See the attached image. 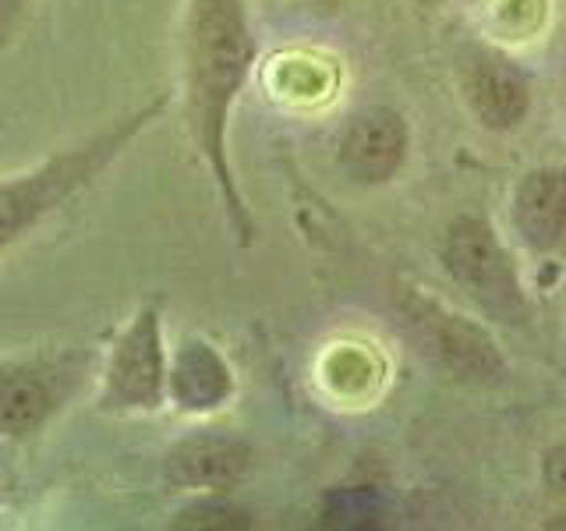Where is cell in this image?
Wrapping results in <instances>:
<instances>
[{"label": "cell", "instance_id": "obj_1", "mask_svg": "<svg viewBox=\"0 0 566 531\" xmlns=\"http://www.w3.org/2000/svg\"><path fill=\"white\" fill-rule=\"evenodd\" d=\"M185 117L195 149L217 181L227 217L241 241H252V217L234 185L227 156V124L248 67L255 61V40L248 29L244 0H188L185 8Z\"/></svg>", "mask_w": 566, "mask_h": 531}, {"label": "cell", "instance_id": "obj_2", "mask_svg": "<svg viewBox=\"0 0 566 531\" xmlns=\"http://www.w3.org/2000/svg\"><path fill=\"white\" fill-rule=\"evenodd\" d=\"M170 96L156 93L135 111L106 121L99 132L82 138L78 146L57 149L40 167H29L14 177H0V256L43 227L53 212L64 209L75 195L99 181V174L128 153L132 142L167 111Z\"/></svg>", "mask_w": 566, "mask_h": 531}, {"label": "cell", "instance_id": "obj_3", "mask_svg": "<svg viewBox=\"0 0 566 531\" xmlns=\"http://www.w3.org/2000/svg\"><path fill=\"white\" fill-rule=\"evenodd\" d=\"M93 351L57 347L0 358V439H32L82 394Z\"/></svg>", "mask_w": 566, "mask_h": 531}, {"label": "cell", "instance_id": "obj_4", "mask_svg": "<svg viewBox=\"0 0 566 531\" xmlns=\"http://www.w3.org/2000/svg\"><path fill=\"white\" fill-rule=\"evenodd\" d=\"M167 397V351L159 333L156 305H142L132 323L117 333L106 354L99 407L114 415L156 412Z\"/></svg>", "mask_w": 566, "mask_h": 531}, {"label": "cell", "instance_id": "obj_5", "mask_svg": "<svg viewBox=\"0 0 566 531\" xmlns=\"http://www.w3.org/2000/svg\"><path fill=\"white\" fill-rule=\"evenodd\" d=\"M403 319L421 341L424 354L436 365L453 372L457 379H495L503 372V362L489 336L478 326H471L468 319L439 309L436 301L421 294H407Z\"/></svg>", "mask_w": 566, "mask_h": 531}, {"label": "cell", "instance_id": "obj_6", "mask_svg": "<svg viewBox=\"0 0 566 531\" xmlns=\"http://www.w3.org/2000/svg\"><path fill=\"white\" fill-rule=\"evenodd\" d=\"M442 256H447L450 273L482 298L489 309H495V312L521 309L513 266L482 220H474V217L453 220L447 230V248H442Z\"/></svg>", "mask_w": 566, "mask_h": 531}, {"label": "cell", "instance_id": "obj_7", "mask_svg": "<svg viewBox=\"0 0 566 531\" xmlns=\"http://www.w3.org/2000/svg\"><path fill=\"white\" fill-rule=\"evenodd\" d=\"M248 454L244 439L227 436V433H191L181 442H174L164 460L167 482L177 489H234L244 471H248Z\"/></svg>", "mask_w": 566, "mask_h": 531}, {"label": "cell", "instance_id": "obj_8", "mask_svg": "<svg viewBox=\"0 0 566 531\" xmlns=\"http://www.w3.org/2000/svg\"><path fill=\"white\" fill-rule=\"evenodd\" d=\"M407 149V128L394 111H365L358 114L340 138V164L358 181H386L394 177Z\"/></svg>", "mask_w": 566, "mask_h": 531}, {"label": "cell", "instance_id": "obj_9", "mask_svg": "<svg viewBox=\"0 0 566 531\" xmlns=\"http://www.w3.org/2000/svg\"><path fill=\"white\" fill-rule=\"evenodd\" d=\"M230 389H234L230 368L206 341H185L177 347L174 362L167 365V394L177 407L212 412L230 397Z\"/></svg>", "mask_w": 566, "mask_h": 531}, {"label": "cell", "instance_id": "obj_10", "mask_svg": "<svg viewBox=\"0 0 566 531\" xmlns=\"http://www.w3.org/2000/svg\"><path fill=\"white\" fill-rule=\"evenodd\" d=\"M513 223L531 248H553L566 235V170L527 174L517 199H513Z\"/></svg>", "mask_w": 566, "mask_h": 531}, {"label": "cell", "instance_id": "obj_11", "mask_svg": "<svg viewBox=\"0 0 566 531\" xmlns=\"http://www.w3.org/2000/svg\"><path fill=\"white\" fill-rule=\"evenodd\" d=\"M468 103L485 128L506 132L527 114V82L506 61L485 58L468 75Z\"/></svg>", "mask_w": 566, "mask_h": 531}, {"label": "cell", "instance_id": "obj_12", "mask_svg": "<svg viewBox=\"0 0 566 531\" xmlns=\"http://www.w3.org/2000/svg\"><path fill=\"white\" fill-rule=\"evenodd\" d=\"M382 518V503L371 489H336L326 500V521L336 528H371Z\"/></svg>", "mask_w": 566, "mask_h": 531}, {"label": "cell", "instance_id": "obj_13", "mask_svg": "<svg viewBox=\"0 0 566 531\" xmlns=\"http://www.w3.org/2000/svg\"><path fill=\"white\" fill-rule=\"evenodd\" d=\"M244 524H248V513L238 510L234 503L217 500V496L185 507L174 518V528H244Z\"/></svg>", "mask_w": 566, "mask_h": 531}, {"label": "cell", "instance_id": "obj_14", "mask_svg": "<svg viewBox=\"0 0 566 531\" xmlns=\"http://www.w3.org/2000/svg\"><path fill=\"white\" fill-rule=\"evenodd\" d=\"M32 4L35 0H0V53L14 43V35L25 25Z\"/></svg>", "mask_w": 566, "mask_h": 531}, {"label": "cell", "instance_id": "obj_15", "mask_svg": "<svg viewBox=\"0 0 566 531\" xmlns=\"http://www.w3.org/2000/svg\"><path fill=\"white\" fill-rule=\"evenodd\" d=\"M542 471H545V482H548V486L559 489V492H566V442H563V447H553V450L545 454Z\"/></svg>", "mask_w": 566, "mask_h": 531}, {"label": "cell", "instance_id": "obj_16", "mask_svg": "<svg viewBox=\"0 0 566 531\" xmlns=\"http://www.w3.org/2000/svg\"><path fill=\"white\" fill-rule=\"evenodd\" d=\"M323 4H336V0H323Z\"/></svg>", "mask_w": 566, "mask_h": 531}, {"label": "cell", "instance_id": "obj_17", "mask_svg": "<svg viewBox=\"0 0 566 531\" xmlns=\"http://www.w3.org/2000/svg\"><path fill=\"white\" fill-rule=\"evenodd\" d=\"M424 4H432V0H424Z\"/></svg>", "mask_w": 566, "mask_h": 531}]
</instances>
